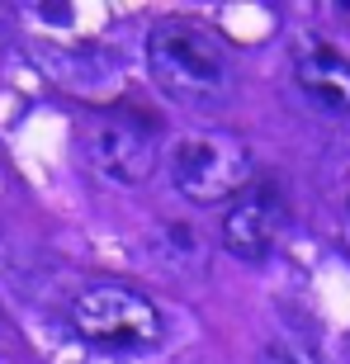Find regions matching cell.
<instances>
[{"instance_id":"1","label":"cell","mask_w":350,"mask_h":364,"mask_svg":"<svg viewBox=\"0 0 350 364\" xmlns=\"http://www.w3.org/2000/svg\"><path fill=\"white\" fill-rule=\"evenodd\" d=\"M147 67L152 81L171 95L175 105L218 109L232 95V57L228 48L194 19H161L147 33Z\"/></svg>"},{"instance_id":"2","label":"cell","mask_w":350,"mask_h":364,"mask_svg":"<svg viewBox=\"0 0 350 364\" xmlns=\"http://www.w3.org/2000/svg\"><path fill=\"white\" fill-rule=\"evenodd\" d=\"M71 331L95 350H147L161 336V317L142 289L123 279H95L71 298Z\"/></svg>"},{"instance_id":"3","label":"cell","mask_w":350,"mask_h":364,"mask_svg":"<svg viewBox=\"0 0 350 364\" xmlns=\"http://www.w3.org/2000/svg\"><path fill=\"white\" fill-rule=\"evenodd\" d=\"M256 161L237 133H185L171 147V180L194 203H228L251 189Z\"/></svg>"},{"instance_id":"4","label":"cell","mask_w":350,"mask_h":364,"mask_svg":"<svg viewBox=\"0 0 350 364\" xmlns=\"http://www.w3.org/2000/svg\"><path fill=\"white\" fill-rule=\"evenodd\" d=\"M157 123L137 114H100L85 133V156L114 185H142L157 171Z\"/></svg>"},{"instance_id":"5","label":"cell","mask_w":350,"mask_h":364,"mask_svg":"<svg viewBox=\"0 0 350 364\" xmlns=\"http://www.w3.org/2000/svg\"><path fill=\"white\" fill-rule=\"evenodd\" d=\"M284 232H289V208L275 185H251L242 199H232L228 218H223V246L251 265L280 251Z\"/></svg>"},{"instance_id":"6","label":"cell","mask_w":350,"mask_h":364,"mask_svg":"<svg viewBox=\"0 0 350 364\" xmlns=\"http://www.w3.org/2000/svg\"><path fill=\"white\" fill-rule=\"evenodd\" d=\"M298 90L327 114H350V62L336 48H308L298 57Z\"/></svg>"},{"instance_id":"7","label":"cell","mask_w":350,"mask_h":364,"mask_svg":"<svg viewBox=\"0 0 350 364\" xmlns=\"http://www.w3.org/2000/svg\"><path fill=\"white\" fill-rule=\"evenodd\" d=\"M265 364H317V350L303 341H270Z\"/></svg>"},{"instance_id":"8","label":"cell","mask_w":350,"mask_h":364,"mask_svg":"<svg viewBox=\"0 0 350 364\" xmlns=\"http://www.w3.org/2000/svg\"><path fill=\"white\" fill-rule=\"evenodd\" d=\"M5 33H10V24H5V14H0V48H5V43H10V38H5Z\"/></svg>"}]
</instances>
